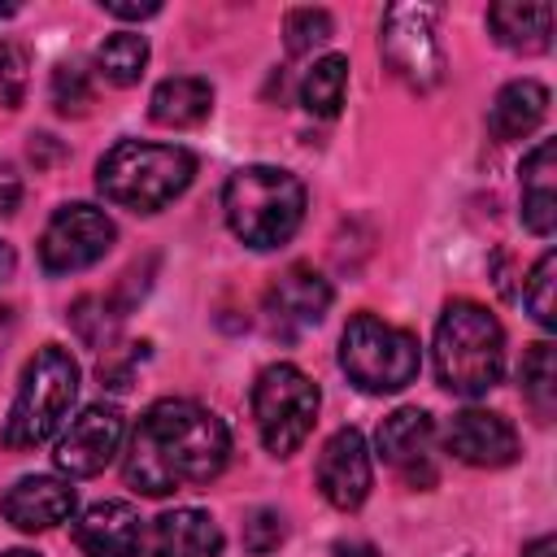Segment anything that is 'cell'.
<instances>
[{
  "instance_id": "obj_8",
  "label": "cell",
  "mask_w": 557,
  "mask_h": 557,
  "mask_svg": "<svg viewBox=\"0 0 557 557\" xmlns=\"http://www.w3.org/2000/svg\"><path fill=\"white\" fill-rule=\"evenodd\" d=\"M379 52L405 87H413V91L440 87L444 48L435 35V9L431 4H392L379 26Z\"/></svg>"
},
{
  "instance_id": "obj_1",
  "label": "cell",
  "mask_w": 557,
  "mask_h": 557,
  "mask_svg": "<svg viewBox=\"0 0 557 557\" xmlns=\"http://www.w3.org/2000/svg\"><path fill=\"white\" fill-rule=\"evenodd\" d=\"M231 431L196 400H157L126 448V483L144 496H170L183 487H205L226 470Z\"/></svg>"
},
{
  "instance_id": "obj_32",
  "label": "cell",
  "mask_w": 557,
  "mask_h": 557,
  "mask_svg": "<svg viewBox=\"0 0 557 557\" xmlns=\"http://www.w3.org/2000/svg\"><path fill=\"white\" fill-rule=\"evenodd\" d=\"M522 557H557V540H553V535H540L535 544H527Z\"/></svg>"
},
{
  "instance_id": "obj_16",
  "label": "cell",
  "mask_w": 557,
  "mask_h": 557,
  "mask_svg": "<svg viewBox=\"0 0 557 557\" xmlns=\"http://www.w3.org/2000/svg\"><path fill=\"white\" fill-rule=\"evenodd\" d=\"M74 544L83 557H139L144 518L126 500H100L74 522Z\"/></svg>"
},
{
  "instance_id": "obj_28",
  "label": "cell",
  "mask_w": 557,
  "mask_h": 557,
  "mask_svg": "<svg viewBox=\"0 0 557 557\" xmlns=\"http://www.w3.org/2000/svg\"><path fill=\"white\" fill-rule=\"evenodd\" d=\"M283 540H287V527H283V513L278 509H252L248 513V522H244V548L252 557L274 553Z\"/></svg>"
},
{
  "instance_id": "obj_18",
  "label": "cell",
  "mask_w": 557,
  "mask_h": 557,
  "mask_svg": "<svg viewBox=\"0 0 557 557\" xmlns=\"http://www.w3.org/2000/svg\"><path fill=\"white\" fill-rule=\"evenodd\" d=\"M522 222L535 235H553L557 226V148L540 139L522 161Z\"/></svg>"
},
{
  "instance_id": "obj_2",
  "label": "cell",
  "mask_w": 557,
  "mask_h": 557,
  "mask_svg": "<svg viewBox=\"0 0 557 557\" xmlns=\"http://www.w3.org/2000/svg\"><path fill=\"white\" fill-rule=\"evenodd\" d=\"M196 174V157L178 144H144L122 139L96 165V187L109 205L131 213H157L187 191Z\"/></svg>"
},
{
  "instance_id": "obj_20",
  "label": "cell",
  "mask_w": 557,
  "mask_h": 557,
  "mask_svg": "<svg viewBox=\"0 0 557 557\" xmlns=\"http://www.w3.org/2000/svg\"><path fill=\"white\" fill-rule=\"evenodd\" d=\"M544 113H548V87L535 78H513L496 91L487 109V126L496 139H522L544 122Z\"/></svg>"
},
{
  "instance_id": "obj_5",
  "label": "cell",
  "mask_w": 557,
  "mask_h": 557,
  "mask_svg": "<svg viewBox=\"0 0 557 557\" xmlns=\"http://www.w3.org/2000/svg\"><path fill=\"white\" fill-rule=\"evenodd\" d=\"M74 396H78V361L61 344H44L22 370L13 409L4 418V448L22 453L52 440L70 418Z\"/></svg>"
},
{
  "instance_id": "obj_29",
  "label": "cell",
  "mask_w": 557,
  "mask_h": 557,
  "mask_svg": "<svg viewBox=\"0 0 557 557\" xmlns=\"http://www.w3.org/2000/svg\"><path fill=\"white\" fill-rule=\"evenodd\" d=\"M22 83H26V61L13 44L0 39V104L13 109L22 100Z\"/></svg>"
},
{
  "instance_id": "obj_3",
  "label": "cell",
  "mask_w": 557,
  "mask_h": 557,
  "mask_svg": "<svg viewBox=\"0 0 557 557\" xmlns=\"http://www.w3.org/2000/svg\"><path fill=\"white\" fill-rule=\"evenodd\" d=\"M435 374L453 396H483L505 374V331L474 300H448L435 322Z\"/></svg>"
},
{
  "instance_id": "obj_31",
  "label": "cell",
  "mask_w": 557,
  "mask_h": 557,
  "mask_svg": "<svg viewBox=\"0 0 557 557\" xmlns=\"http://www.w3.org/2000/svg\"><path fill=\"white\" fill-rule=\"evenodd\" d=\"M17 200H22V178L13 174V165L0 161V218H9L17 209Z\"/></svg>"
},
{
  "instance_id": "obj_11",
  "label": "cell",
  "mask_w": 557,
  "mask_h": 557,
  "mask_svg": "<svg viewBox=\"0 0 557 557\" xmlns=\"http://www.w3.org/2000/svg\"><path fill=\"white\" fill-rule=\"evenodd\" d=\"M370 483H374V466H370V448H366L361 431H352V426L335 431L318 453V487H322V496L335 509L348 513L370 496Z\"/></svg>"
},
{
  "instance_id": "obj_26",
  "label": "cell",
  "mask_w": 557,
  "mask_h": 557,
  "mask_svg": "<svg viewBox=\"0 0 557 557\" xmlns=\"http://www.w3.org/2000/svg\"><path fill=\"white\" fill-rule=\"evenodd\" d=\"M331 13L326 9H292L287 22H283V44L292 57H305L313 48H322L331 39Z\"/></svg>"
},
{
  "instance_id": "obj_14",
  "label": "cell",
  "mask_w": 557,
  "mask_h": 557,
  "mask_svg": "<svg viewBox=\"0 0 557 557\" xmlns=\"http://www.w3.org/2000/svg\"><path fill=\"white\" fill-rule=\"evenodd\" d=\"M331 305V283L313 270V265H287L270 292H265V313H270V326L283 331V335H296L313 322H322Z\"/></svg>"
},
{
  "instance_id": "obj_35",
  "label": "cell",
  "mask_w": 557,
  "mask_h": 557,
  "mask_svg": "<svg viewBox=\"0 0 557 557\" xmlns=\"http://www.w3.org/2000/svg\"><path fill=\"white\" fill-rule=\"evenodd\" d=\"M0 557H39V553H26V548H9V553H0Z\"/></svg>"
},
{
  "instance_id": "obj_27",
  "label": "cell",
  "mask_w": 557,
  "mask_h": 557,
  "mask_svg": "<svg viewBox=\"0 0 557 557\" xmlns=\"http://www.w3.org/2000/svg\"><path fill=\"white\" fill-rule=\"evenodd\" d=\"M52 104L61 113H83L91 104V83H87V70L78 61H61L52 70Z\"/></svg>"
},
{
  "instance_id": "obj_33",
  "label": "cell",
  "mask_w": 557,
  "mask_h": 557,
  "mask_svg": "<svg viewBox=\"0 0 557 557\" xmlns=\"http://www.w3.org/2000/svg\"><path fill=\"white\" fill-rule=\"evenodd\" d=\"M13 270H17V252L0 239V283H4V278H13Z\"/></svg>"
},
{
  "instance_id": "obj_6",
  "label": "cell",
  "mask_w": 557,
  "mask_h": 557,
  "mask_svg": "<svg viewBox=\"0 0 557 557\" xmlns=\"http://www.w3.org/2000/svg\"><path fill=\"white\" fill-rule=\"evenodd\" d=\"M339 366L348 383H357L370 396L400 392L418 379V339L374 313H357L339 335Z\"/></svg>"
},
{
  "instance_id": "obj_19",
  "label": "cell",
  "mask_w": 557,
  "mask_h": 557,
  "mask_svg": "<svg viewBox=\"0 0 557 557\" xmlns=\"http://www.w3.org/2000/svg\"><path fill=\"white\" fill-rule=\"evenodd\" d=\"M487 26L500 48L535 57L553 39V4H522V0H500L487 9Z\"/></svg>"
},
{
  "instance_id": "obj_15",
  "label": "cell",
  "mask_w": 557,
  "mask_h": 557,
  "mask_svg": "<svg viewBox=\"0 0 557 557\" xmlns=\"http://www.w3.org/2000/svg\"><path fill=\"white\" fill-rule=\"evenodd\" d=\"M0 513L17 531H52V527L70 522V513H74V487L65 479H57V474H26V479H17L4 492Z\"/></svg>"
},
{
  "instance_id": "obj_34",
  "label": "cell",
  "mask_w": 557,
  "mask_h": 557,
  "mask_svg": "<svg viewBox=\"0 0 557 557\" xmlns=\"http://www.w3.org/2000/svg\"><path fill=\"white\" fill-rule=\"evenodd\" d=\"M335 553H339V557H379L370 544H335Z\"/></svg>"
},
{
  "instance_id": "obj_13",
  "label": "cell",
  "mask_w": 557,
  "mask_h": 557,
  "mask_svg": "<svg viewBox=\"0 0 557 557\" xmlns=\"http://www.w3.org/2000/svg\"><path fill=\"white\" fill-rule=\"evenodd\" d=\"M444 440H448V453L457 461L479 466V470H500V466H509L518 457V431L500 413H492V409H461V413H453Z\"/></svg>"
},
{
  "instance_id": "obj_25",
  "label": "cell",
  "mask_w": 557,
  "mask_h": 557,
  "mask_svg": "<svg viewBox=\"0 0 557 557\" xmlns=\"http://www.w3.org/2000/svg\"><path fill=\"white\" fill-rule=\"evenodd\" d=\"M553 283H557V252H544L531 274H527V287H522V305L531 309V318L553 331L557 326V305H553Z\"/></svg>"
},
{
  "instance_id": "obj_12",
  "label": "cell",
  "mask_w": 557,
  "mask_h": 557,
  "mask_svg": "<svg viewBox=\"0 0 557 557\" xmlns=\"http://www.w3.org/2000/svg\"><path fill=\"white\" fill-rule=\"evenodd\" d=\"M431 448H435V422L431 413L422 409H396L379 422V453L392 470H400L413 487H426L435 483V461H431Z\"/></svg>"
},
{
  "instance_id": "obj_4",
  "label": "cell",
  "mask_w": 557,
  "mask_h": 557,
  "mask_svg": "<svg viewBox=\"0 0 557 557\" xmlns=\"http://www.w3.org/2000/svg\"><path fill=\"white\" fill-rule=\"evenodd\" d=\"M226 226L248 248L265 252L287 244L305 222V183L278 165H244L226 178L222 191Z\"/></svg>"
},
{
  "instance_id": "obj_21",
  "label": "cell",
  "mask_w": 557,
  "mask_h": 557,
  "mask_svg": "<svg viewBox=\"0 0 557 557\" xmlns=\"http://www.w3.org/2000/svg\"><path fill=\"white\" fill-rule=\"evenodd\" d=\"M209 109H213V87H209L205 78H196V74H178V78L157 83V91H152V100H148L152 122L174 126V131L200 126V122L209 117Z\"/></svg>"
},
{
  "instance_id": "obj_22",
  "label": "cell",
  "mask_w": 557,
  "mask_h": 557,
  "mask_svg": "<svg viewBox=\"0 0 557 557\" xmlns=\"http://www.w3.org/2000/svg\"><path fill=\"white\" fill-rule=\"evenodd\" d=\"M148 65V39L135 30H117L96 48V74L113 87H135Z\"/></svg>"
},
{
  "instance_id": "obj_7",
  "label": "cell",
  "mask_w": 557,
  "mask_h": 557,
  "mask_svg": "<svg viewBox=\"0 0 557 557\" xmlns=\"http://www.w3.org/2000/svg\"><path fill=\"white\" fill-rule=\"evenodd\" d=\"M252 418L261 444L274 457H292L318 422V383L292 361L265 366L252 383Z\"/></svg>"
},
{
  "instance_id": "obj_10",
  "label": "cell",
  "mask_w": 557,
  "mask_h": 557,
  "mask_svg": "<svg viewBox=\"0 0 557 557\" xmlns=\"http://www.w3.org/2000/svg\"><path fill=\"white\" fill-rule=\"evenodd\" d=\"M122 448V413L117 405H87L70 426L57 435V470L70 479H91L100 474Z\"/></svg>"
},
{
  "instance_id": "obj_23",
  "label": "cell",
  "mask_w": 557,
  "mask_h": 557,
  "mask_svg": "<svg viewBox=\"0 0 557 557\" xmlns=\"http://www.w3.org/2000/svg\"><path fill=\"white\" fill-rule=\"evenodd\" d=\"M348 91V61L344 57H322L305 70L300 78V104L318 117H335Z\"/></svg>"
},
{
  "instance_id": "obj_17",
  "label": "cell",
  "mask_w": 557,
  "mask_h": 557,
  "mask_svg": "<svg viewBox=\"0 0 557 557\" xmlns=\"http://www.w3.org/2000/svg\"><path fill=\"white\" fill-rule=\"evenodd\" d=\"M222 531L205 509H170L152 522L148 557H218Z\"/></svg>"
},
{
  "instance_id": "obj_30",
  "label": "cell",
  "mask_w": 557,
  "mask_h": 557,
  "mask_svg": "<svg viewBox=\"0 0 557 557\" xmlns=\"http://www.w3.org/2000/svg\"><path fill=\"white\" fill-rule=\"evenodd\" d=\"M100 9H104V13H113V17H126V22L157 17V13H161V4H157V0H144V4H126V0H100Z\"/></svg>"
},
{
  "instance_id": "obj_9",
  "label": "cell",
  "mask_w": 557,
  "mask_h": 557,
  "mask_svg": "<svg viewBox=\"0 0 557 557\" xmlns=\"http://www.w3.org/2000/svg\"><path fill=\"white\" fill-rule=\"evenodd\" d=\"M113 244V222L96 205H61L39 235V265L48 274H74L96 265Z\"/></svg>"
},
{
  "instance_id": "obj_24",
  "label": "cell",
  "mask_w": 557,
  "mask_h": 557,
  "mask_svg": "<svg viewBox=\"0 0 557 557\" xmlns=\"http://www.w3.org/2000/svg\"><path fill=\"white\" fill-rule=\"evenodd\" d=\"M518 383H522V396L535 409V418L548 422L553 409H557V352H553V344L540 339V344L527 348L522 370H518Z\"/></svg>"
}]
</instances>
